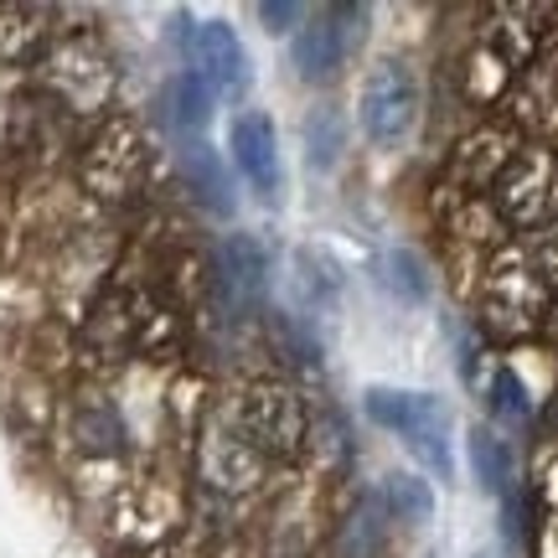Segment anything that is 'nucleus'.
I'll return each mask as SVG.
<instances>
[{"label": "nucleus", "mask_w": 558, "mask_h": 558, "mask_svg": "<svg viewBox=\"0 0 558 558\" xmlns=\"http://www.w3.org/2000/svg\"><path fill=\"white\" fill-rule=\"evenodd\" d=\"M362 409L388 435H403V445L424 465H435L439 476H450V439H445L450 435V414H445V403L435 393H418V388H367Z\"/></svg>", "instance_id": "6"}, {"label": "nucleus", "mask_w": 558, "mask_h": 558, "mask_svg": "<svg viewBox=\"0 0 558 558\" xmlns=\"http://www.w3.org/2000/svg\"><path fill=\"white\" fill-rule=\"evenodd\" d=\"M264 32H295L290 21H305V5H290V0H275V5H259Z\"/></svg>", "instance_id": "25"}, {"label": "nucleus", "mask_w": 558, "mask_h": 558, "mask_svg": "<svg viewBox=\"0 0 558 558\" xmlns=\"http://www.w3.org/2000/svg\"><path fill=\"white\" fill-rule=\"evenodd\" d=\"M166 104H171V124L177 130H186V135H197V130H207V120H213V88L186 68L177 83H171V94H166Z\"/></svg>", "instance_id": "20"}, {"label": "nucleus", "mask_w": 558, "mask_h": 558, "mask_svg": "<svg viewBox=\"0 0 558 558\" xmlns=\"http://www.w3.org/2000/svg\"><path fill=\"white\" fill-rule=\"evenodd\" d=\"M228 150H233V166L243 171V181L275 197L279 192V135H275V120L264 109H243L233 130H228Z\"/></svg>", "instance_id": "13"}, {"label": "nucleus", "mask_w": 558, "mask_h": 558, "mask_svg": "<svg viewBox=\"0 0 558 558\" xmlns=\"http://www.w3.org/2000/svg\"><path fill=\"white\" fill-rule=\"evenodd\" d=\"M383 284L388 295H399L403 305H424L429 300V264L414 248H388L383 254Z\"/></svg>", "instance_id": "18"}, {"label": "nucleus", "mask_w": 558, "mask_h": 558, "mask_svg": "<svg viewBox=\"0 0 558 558\" xmlns=\"http://www.w3.org/2000/svg\"><path fill=\"white\" fill-rule=\"evenodd\" d=\"M264 471H269V460L254 456V445L233 429V424H207L202 429V445H197V476L222 492V497H248V492H259Z\"/></svg>", "instance_id": "9"}, {"label": "nucleus", "mask_w": 558, "mask_h": 558, "mask_svg": "<svg viewBox=\"0 0 558 558\" xmlns=\"http://www.w3.org/2000/svg\"><path fill=\"white\" fill-rule=\"evenodd\" d=\"M181 52L207 88L243 94L248 88V52L222 21H181Z\"/></svg>", "instance_id": "10"}, {"label": "nucleus", "mask_w": 558, "mask_h": 558, "mask_svg": "<svg viewBox=\"0 0 558 558\" xmlns=\"http://www.w3.org/2000/svg\"><path fill=\"white\" fill-rule=\"evenodd\" d=\"M512 114L507 120L518 124V130H533V135H554L558 130V41H548L538 58L527 62L512 83Z\"/></svg>", "instance_id": "12"}, {"label": "nucleus", "mask_w": 558, "mask_h": 558, "mask_svg": "<svg viewBox=\"0 0 558 558\" xmlns=\"http://www.w3.org/2000/svg\"><path fill=\"white\" fill-rule=\"evenodd\" d=\"M218 284L233 311H254L269 290V259H264L259 239L248 233H233V239L218 248Z\"/></svg>", "instance_id": "14"}, {"label": "nucleus", "mask_w": 558, "mask_h": 558, "mask_svg": "<svg viewBox=\"0 0 558 558\" xmlns=\"http://www.w3.org/2000/svg\"><path fill=\"white\" fill-rule=\"evenodd\" d=\"M352 58V41L341 37V26L331 21V11H320L316 21H305L290 41V62L305 83H331L341 78V68Z\"/></svg>", "instance_id": "15"}, {"label": "nucleus", "mask_w": 558, "mask_h": 558, "mask_svg": "<svg viewBox=\"0 0 558 558\" xmlns=\"http://www.w3.org/2000/svg\"><path fill=\"white\" fill-rule=\"evenodd\" d=\"M554 16H558L554 5H497V11H492V26H486V41H481V52H492V58L518 78L522 68L548 47V21Z\"/></svg>", "instance_id": "11"}, {"label": "nucleus", "mask_w": 558, "mask_h": 558, "mask_svg": "<svg viewBox=\"0 0 558 558\" xmlns=\"http://www.w3.org/2000/svg\"><path fill=\"white\" fill-rule=\"evenodd\" d=\"M471 465H476L481 486L492 492V497H512V456H507V445H501L492 429H471Z\"/></svg>", "instance_id": "19"}, {"label": "nucleus", "mask_w": 558, "mask_h": 558, "mask_svg": "<svg viewBox=\"0 0 558 558\" xmlns=\"http://www.w3.org/2000/svg\"><path fill=\"white\" fill-rule=\"evenodd\" d=\"M492 207L512 233H543L558 222V150L554 145H522L512 166L492 186Z\"/></svg>", "instance_id": "5"}, {"label": "nucleus", "mask_w": 558, "mask_h": 558, "mask_svg": "<svg viewBox=\"0 0 558 558\" xmlns=\"http://www.w3.org/2000/svg\"><path fill=\"white\" fill-rule=\"evenodd\" d=\"M52 11L47 5H0V62L5 68H26L41 62L52 47Z\"/></svg>", "instance_id": "16"}, {"label": "nucleus", "mask_w": 558, "mask_h": 558, "mask_svg": "<svg viewBox=\"0 0 558 558\" xmlns=\"http://www.w3.org/2000/svg\"><path fill=\"white\" fill-rule=\"evenodd\" d=\"M548 429L558 435V399H554V409H548Z\"/></svg>", "instance_id": "27"}, {"label": "nucleus", "mask_w": 558, "mask_h": 558, "mask_svg": "<svg viewBox=\"0 0 558 558\" xmlns=\"http://www.w3.org/2000/svg\"><path fill=\"white\" fill-rule=\"evenodd\" d=\"M486 403H492V414L507 418V424H527V418H533V403H527V383H522L512 367H497V373H492Z\"/></svg>", "instance_id": "22"}, {"label": "nucleus", "mask_w": 558, "mask_h": 558, "mask_svg": "<svg viewBox=\"0 0 558 558\" xmlns=\"http://www.w3.org/2000/svg\"><path fill=\"white\" fill-rule=\"evenodd\" d=\"M341 145H347V124H341L337 109H316L311 120H305V160L316 166V171H331L341 160Z\"/></svg>", "instance_id": "21"}, {"label": "nucleus", "mask_w": 558, "mask_h": 558, "mask_svg": "<svg viewBox=\"0 0 558 558\" xmlns=\"http://www.w3.org/2000/svg\"><path fill=\"white\" fill-rule=\"evenodd\" d=\"M37 68H41L47 94H52L68 114H104V109L114 104V88H120V68H114L109 47H104L94 32L58 37Z\"/></svg>", "instance_id": "3"}, {"label": "nucleus", "mask_w": 558, "mask_h": 558, "mask_svg": "<svg viewBox=\"0 0 558 558\" xmlns=\"http://www.w3.org/2000/svg\"><path fill=\"white\" fill-rule=\"evenodd\" d=\"M533 264H538L543 284H548V295L558 300V222H554V228H543L538 248H533Z\"/></svg>", "instance_id": "24"}, {"label": "nucleus", "mask_w": 558, "mask_h": 558, "mask_svg": "<svg viewBox=\"0 0 558 558\" xmlns=\"http://www.w3.org/2000/svg\"><path fill=\"white\" fill-rule=\"evenodd\" d=\"M383 507H388L393 522L424 527V522L435 518V492H429V481L414 476V471H393V476L383 481Z\"/></svg>", "instance_id": "17"}, {"label": "nucleus", "mask_w": 558, "mask_h": 558, "mask_svg": "<svg viewBox=\"0 0 558 558\" xmlns=\"http://www.w3.org/2000/svg\"><path fill=\"white\" fill-rule=\"evenodd\" d=\"M418 109H424V99H418V78L409 62H378L367 73L357 114L373 145H403V140L414 135Z\"/></svg>", "instance_id": "7"}, {"label": "nucleus", "mask_w": 558, "mask_h": 558, "mask_svg": "<svg viewBox=\"0 0 558 558\" xmlns=\"http://www.w3.org/2000/svg\"><path fill=\"white\" fill-rule=\"evenodd\" d=\"M538 558H558V512L543 522V538H538Z\"/></svg>", "instance_id": "26"}, {"label": "nucleus", "mask_w": 558, "mask_h": 558, "mask_svg": "<svg viewBox=\"0 0 558 558\" xmlns=\"http://www.w3.org/2000/svg\"><path fill=\"white\" fill-rule=\"evenodd\" d=\"M186 177H192V186L202 192V202L207 207H228V177H222V160L207 150V145H192L186 150Z\"/></svg>", "instance_id": "23"}, {"label": "nucleus", "mask_w": 558, "mask_h": 558, "mask_svg": "<svg viewBox=\"0 0 558 558\" xmlns=\"http://www.w3.org/2000/svg\"><path fill=\"white\" fill-rule=\"evenodd\" d=\"M145 171H150V135L130 114H109L88 135V145H83V156H78L83 186L99 202L135 197L140 186H145Z\"/></svg>", "instance_id": "4"}, {"label": "nucleus", "mask_w": 558, "mask_h": 558, "mask_svg": "<svg viewBox=\"0 0 558 558\" xmlns=\"http://www.w3.org/2000/svg\"><path fill=\"white\" fill-rule=\"evenodd\" d=\"M522 145H527V140H522V130L512 120H481L471 135L456 140V150L445 160V181H450L456 192H465V197L492 192Z\"/></svg>", "instance_id": "8"}, {"label": "nucleus", "mask_w": 558, "mask_h": 558, "mask_svg": "<svg viewBox=\"0 0 558 558\" xmlns=\"http://www.w3.org/2000/svg\"><path fill=\"white\" fill-rule=\"evenodd\" d=\"M548 311H554V295L533 264V248H522V243L497 248L492 264L481 269L476 290L481 331L492 341H527L548 326Z\"/></svg>", "instance_id": "1"}, {"label": "nucleus", "mask_w": 558, "mask_h": 558, "mask_svg": "<svg viewBox=\"0 0 558 558\" xmlns=\"http://www.w3.org/2000/svg\"><path fill=\"white\" fill-rule=\"evenodd\" d=\"M233 429L264 460H300L311 450V409L300 399V388L279 378L243 383L239 403H233Z\"/></svg>", "instance_id": "2"}]
</instances>
